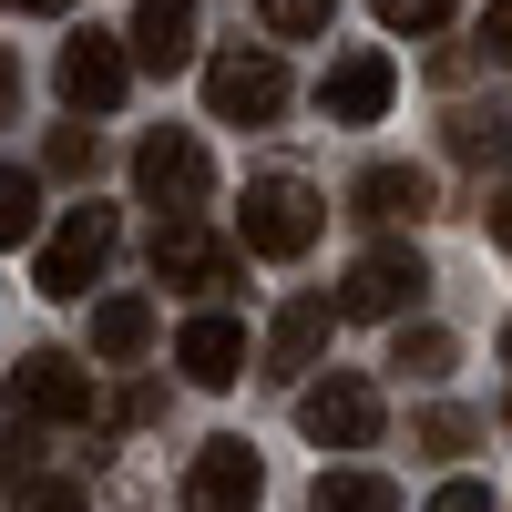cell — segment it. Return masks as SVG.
I'll return each instance as SVG.
<instances>
[{
  "label": "cell",
  "mask_w": 512,
  "mask_h": 512,
  "mask_svg": "<svg viewBox=\"0 0 512 512\" xmlns=\"http://www.w3.org/2000/svg\"><path fill=\"white\" fill-rule=\"evenodd\" d=\"M431 512H492V492H482V482H441Z\"/></svg>",
  "instance_id": "25"
},
{
  "label": "cell",
  "mask_w": 512,
  "mask_h": 512,
  "mask_svg": "<svg viewBox=\"0 0 512 512\" xmlns=\"http://www.w3.org/2000/svg\"><path fill=\"white\" fill-rule=\"evenodd\" d=\"M297 431H308L318 451H369L379 441V390H369L359 369H328V379L297 390Z\"/></svg>",
  "instance_id": "3"
},
{
  "label": "cell",
  "mask_w": 512,
  "mask_h": 512,
  "mask_svg": "<svg viewBox=\"0 0 512 512\" xmlns=\"http://www.w3.org/2000/svg\"><path fill=\"white\" fill-rule=\"evenodd\" d=\"M349 205L369 226H420L431 216V175H420V164H369V175L349 185Z\"/></svg>",
  "instance_id": "13"
},
{
  "label": "cell",
  "mask_w": 512,
  "mask_h": 512,
  "mask_svg": "<svg viewBox=\"0 0 512 512\" xmlns=\"http://www.w3.org/2000/svg\"><path fill=\"white\" fill-rule=\"evenodd\" d=\"M205 103H216V123H277L287 113V62L277 52H216L205 62Z\"/></svg>",
  "instance_id": "5"
},
{
  "label": "cell",
  "mask_w": 512,
  "mask_h": 512,
  "mask_svg": "<svg viewBox=\"0 0 512 512\" xmlns=\"http://www.w3.org/2000/svg\"><path fill=\"white\" fill-rule=\"evenodd\" d=\"M11 512H82V482H21Z\"/></svg>",
  "instance_id": "23"
},
{
  "label": "cell",
  "mask_w": 512,
  "mask_h": 512,
  "mask_svg": "<svg viewBox=\"0 0 512 512\" xmlns=\"http://www.w3.org/2000/svg\"><path fill=\"white\" fill-rule=\"evenodd\" d=\"M11 410L21 420H82V410H93V369L62 359V349H31L11 369Z\"/></svg>",
  "instance_id": "7"
},
{
  "label": "cell",
  "mask_w": 512,
  "mask_h": 512,
  "mask_svg": "<svg viewBox=\"0 0 512 512\" xmlns=\"http://www.w3.org/2000/svg\"><path fill=\"white\" fill-rule=\"evenodd\" d=\"M256 492H267V461L246 441H205L185 472V512H256Z\"/></svg>",
  "instance_id": "8"
},
{
  "label": "cell",
  "mask_w": 512,
  "mask_h": 512,
  "mask_svg": "<svg viewBox=\"0 0 512 512\" xmlns=\"http://www.w3.org/2000/svg\"><path fill=\"white\" fill-rule=\"evenodd\" d=\"M390 369H400V379H441V369H451V338H441V328H400Z\"/></svg>",
  "instance_id": "20"
},
{
  "label": "cell",
  "mask_w": 512,
  "mask_h": 512,
  "mask_svg": "<svg viewBox=\"0 0 512 512\" xmlns=\"http://www.w3.org/2000/svg\"><path fill=\"white\" fill-rule=\"evenodd\" d=\"M482 41H492V62H512V0H492V11H482Z\"/></svg>",
  "instance_id": "27"
},
{
  "label": "cell",
  "mask_w": 512,
  "mask_h": 512,
  "mask_svg": "<svg viewBox=\"0 0 512 512\" xmlns=\"http://www.w3.org/2000/svg\"><path fill=\"white\" fill-rule=\"evenodd\" d=\"M52 164H62V175H82V164H93V134H82V123H72V134H52Z\"/></svg>",
  "instance_id": "26"
},
{
  "label": "cell",
  "mask_w": 512,
  "mask_h": 512,
  "mask_svg": "<svg viewBox=\"0 0 512 512\" xmlns=\"http://www.w3.org/2000/svg\"><path fill=\"white\" fill-rule=\"evenodd\" d=\"M11 461H21V441H11V431H0V472H11Z\"/></svg>",
  "instance_id": "31"
},
{
  "label": "cell",
  "mask_w": 512,
  "mask_h": 512,
  "mask_svg": "<svg viewBox=\"0 0 512 512\" xmlns=\"http://www.w3.org/2000/svg\"><path fill=\"white\" fill-rule=\"evenodd\" d=\"M154 277L164 287H226V246L205 236L195 216H164L154 226Z\"/></svg>",
  "instance_id": "12"
},
{
  "label": "cell",
  "mask_w": 512,
  "mask_h": 512,
  "mask_svg": "<svg viewBox=\"0 0 512 512\" xmlns=\"http://www.w3.org/2000/svg\"><path fill=\"white\" fill-rule=\"evenodd\" d=\"M492 246H502V256H512V185H502V195H492Z\"/></svg>",
  "instance_id": "28"
},
{
  "label": "cell",
  "mask_w": 512,
  "mask_h": 512,
  "mask_svg": "<svg viewBox=\"0 0 512 512\" xmlns=\"http://www.w3.org/2000/svg\"><path fill=\"white\" fill-rule=\"evenodd\" d=\"M328 11H338V0H256V21H267L277 41H318V31H328Z\"/></svg>",
  "instance_id": "19"
},
{
  "label": "cell",
  "mask_w": 512,
  "mask_h": 512,
  "mask_svg": "<svg viewBox=\"0 0 512 512\" xmlns=\"http://www.w3.org/2000/svg\"><path fill=\"white\" fill-rule=\"evenodd\" d=\"M318 226H328V195H318V185H297V175H256L246 205H236L246 256H308Z\"/></svg>",
  "instance_id": "1"
},
{
  "label": "cell",
  "mask_w": 512,
  "mask_h": 512,
  "mask_svg": "<svg viewBox=\"0 0 512 512\" xmlns=\"http://www.w3.org/2000/svg\"><path fill=\"white\" fill-rule=\"evenodd\" d=\"M318 512H400V492L379 472H318Z\"/></svg>",
  "instance_id": "17"
},
{
  "label": "cell",
  "mask_w": 512,
  "mask_h": 512,
  "mask_svg": "<svg viewBox=\"0 0 512 512\" xmlns=\"http://www.w3.org/2000/svg\"><path fill=\"white\" fill-rule=\"evenodd\" d=\"M113 236H123V216H113V205H72V216L41 236V256H31V287H41V297H82V287L103 277Z\"/></svg>",
  "instance_id": "2"
},
{
  "label": "cell",
  "mask_w": 512,
  "mask_h": 512,
  "mask_svg": "<svg viewBox=\"0 0 512 512\" xmlns=\"http://www.w3.org/2000/svg\"><path fill=\"white\" fill-rule=\"evenodd\" d=\"M0 11H62V0H0Z\"/></svg>",
  "instance_id": "30"
},
{
  "label": "cell",
  "mask_w": 512,
  "mask_h": 512,
  "mask_svg": "<svg viewBox=\"0 0 512 512\" xmlns=\"http://www.w3.org/2000/svg\"><path fill=\"white\" fill-rule=\"evenodd\" d=\"M328 328H338V308H328V297H287V308H277V338H267L277 379H287V369H308V359L328 349Z\"/></svg>",
  "instance_id": "15"
},
{
  "label": "cell",
  "mask_w": 512,
  "mask_h": 512,
  "mask_svg": "<svg viewBox=\"0 0 512 512\" xmlns=\"http://www.w3.org/2000/svg\"><path fill=\"white\" fill-rule=\"evenodd\" d=\"M461 441H472V420H461V410H431V420H420V451H441V461H451Z\"/></svg>",
  "instance_id": "24"
},
{
  "label": "cell",
  "mask_w": 512,
  "mask_h": 512,
  "mask_svg": "<svg viewBox=\"0 0 512 512\" xmlns=\"http://www.w3.org/2000/svg\"><path fill=\"white\" fill-rule=\"evenodd\" d=\"M123 52H134L144 72H185V62H195V0H144Z\"/></svg>",
  "instance_id": "14"
},
{
  "label": "cell",
  "mask_w": 512,
  "mask_h": 512,
  "mask_svg": "<svg viewBox=\"0 0 512 512\" xmlns=\"http://www.w3.org/2000/svg\"><path fill=\"white\" fill-rule=\"evenodd\" d=\"M379 21H390V31H441L451 0H379Z\"/></svg>",
  "instance_id": "22"
},
{
  "label": "cell",
  "mask_w": 512,
  "mask_h": 512,
  "mask_svg": "<svg viewBox=\"0 0 512 512\" xmlns=\"http://www.w3.org/2000/svg\"><path fill=\"white\" fill-rule=\"evenodd\" d=\"M420 287H431V267H420L410 246H369L349 277H338V318H410Z\"/></svg>",
  "instance_id": "6"
},
{
  "label": "cell",
  "mask_w": 512,
  "mask_h": 512,
  "mask_svg": "<svg viewBox=\"0 0 512 512\" xmlns=\"http://www.w3.org/2000/svg\"><path fill=\"white\" fill-rule=\"evenodd\" d=\"M390 93H400V62H390V52H338L328 82H318L328 123H379V113H390Z\"/></svg>",
  "instance_id": "10"
},
{
  "label": "cell",
  "mask_w": 512,
  "mask_h": 512,
  "mask_svg": "<svg viewBox=\"0 0 512 512\" xmlns=\"http://www.w3.org/2000/svg\"><path fill=\"white\" fill-rule=\"evenodd\" d=\"M31 226H41V185L21 164H0V246H31Z\"/></svg>",
  "instance_id": "18"
},
{
  "label": "cell",
  "mask_w": 512,
  "mask_h": 512,
  "mask_svg": "<svg viewBox=\"0 0 512 512\" xmlns=\"http://www.w3.org/2000/svg\"><path fill=\"white\" fill-rule=\"evenodd\" d=\"M175 369L195 379V390H236V379H246V328H236V318H216V308H205V318H185Z\"/></svg>",
  "instance_id": "11"
},
{
  "label": "cell",
  "mask_w": 512,
  "mask_h": 512,
  "mask_svg": "<svg viewBox=\"0 0 512 512\" xmlns=\"http://www.w3.org/2000/svg\"><path fill=\"white\" fill-rule=\"evenodd\" d=\"M502 420H512V410H502Z\"/></svg>",
  "instance_id": "33"
},
{
  "label": "cell",
  "mask_w": 512,
  "mask_h": 512,
  "mask_svg": "<svg viewBox=\"0 0 512 512\" xmlns=\"http://www.w3.org/2000/svg\"><path fill=\"white\" fill-rule=\"evenodd\" d=\"M502 359H512V328H502Z\"/></svg>",
  "instance_id": "32"
},
{
  "label": "cell",
  "mask_w": 512,
  "mask_h": 512,
  "mask_svg": "<svg viewBox=\"0 0 512 512\" xmlns=\"http://www.w3.org/2000/svg\"><path fill=\"white\" fill-rule=\"evenodd\" d=\"M134 185H144L154 216H195V205L216 195V164H205V144H195V134H175V123H164V134H144V144H134Z\"/></svg>",
  "instance_id": "4"
},
{
  "label": "cell",
  "mask_w": 512,
  "mask_h": 512,
  "mask_svg": "<svg viewBox=\"0 0 512 512\" xmlns=\"http://www.w3.org/2000/svg\"><path fill=\"white\" fill-rule=\"evenodd\" d=\"M154 349V297H103V308H93V359H144Z\"/></svg>",
  "instance_id": "16"
},
{
  "label": "cell",
  "mask_w": 512,
  "mask_h": 512,
  "mask_svg": "<svg viewBox=\"0 0 512 512\" xmlns=\"http://www.w3.org/2000/svg\"><path fill=\"white\" fill-rule=\"evenodd\" d=\"M451 154H461V164H502L512 134H502V123H451Z\"/></svg>",
  "instance_id": "21"
},
{
  "label": "cell",
  "mask_w": 512,
  "mask_h": 512,
  "mask_svg": "<svg viewBox=\"0 0 512 512\" xmlns=\"http://www.w3.org/2000/svg\"><path fill=\"white\" fill-rule=\"evenodd\" d=\"M11 103H21V62L0 52V123H11Z\"/></svg>",
  "instance_id": "29"
},
{
  "label": "cell",
  "mask_w": 512,
  "mask_h": 512,
  "mask_svg": "<svg viewBox=\"0 0 512 512\" xmlns=\"http://www.w3.org/2000/svg\"><path fill=\"white\" fill-rule=\"evenodd\" d=\"M123 82H134V52H123L113 31L62 41V103H72V113H113V103H123Z\"/></svg>",
  "instance_id": "9"
}]
</instances>
